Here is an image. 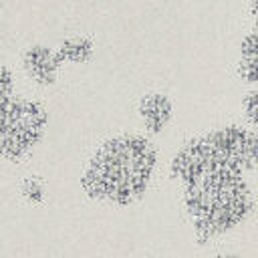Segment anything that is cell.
I'll return each mask as SVG.
<instances>
[{
    "mask_svg": "<svg viewBox=\"0 0 258 258\" xmlns=\"http://www.w3.org/2000/svg\"><path fill=\"white\" fill-rule=\"evenodd\" d=\"M163 145L137 129L117 127L93 137L73 171L75 194L89 208L127 214L143 208L159 189Z\"/></svg>",
    "mask_w": 258,
    "mask_h": 258,
    "instance_id": "6da1fadb",
    "label": "cell"
},
{
    "mask_svg": "<svg viewBox=\"0 0 258 258\" xmlns=\"http://www.w3.org/2000/svg\"><path fill=\"white\" fill-rule=\"evenodd\" d=\"M157 191L169 202L179 236L194 256L244 242L258 220V179L220 157L179 187L159 185Z\"/></svg>",
    "mask_w": 258,
    "mask_h": 258,
    "instance_id": "7a4b0ae2",
    "label": "cell"
},
{
    "mask_svg": "<svg viewBox=\"0 0 258 258\" xmlns=\"http://www.w3.org/2000/svg\"><path fill=\"white\" fill-rule=\"evenodd\" d=\"M56 127L54 103L22 89L0 99V165L12 173L34 165L48 147Z\"/></svg>",
    "mask_w": 258,
    "mask_h": 258,
    "instance_id": "3957f363",
    "label": "cell"
},
{
    "mask_svg": "<svg viewBox=\"0 0 258 258\" xmlns=\"http://www.w3.org/2000/svg\"><path fill=\"white\" fill-rule=\"evenodd\" d=\"M198 129L204 133L220 159L258 179V131L234 115L218 117Z\"/></svg>",
    "mask_w": 258,
    "mask_h": 258,
    "instance_id": "277c9868",
    "label": "cell"
},
{
    "mask_svg": "<svg viewBox=\"0 0 258 258\" xmlns=\"http://www.w3.org/2000/svg\"><path fill=\"white\" fill-rule=\"evenodd\" d=\"M131 129L163 143L175 135L179 121V105L173 95L163 85H147L133 97L129 105Z\"/></svg>",
    "mask_w": 258,
    "mask_h": 258,
    "instance_id": "5b68a950",
    "label": "cell"
},
{
    "mask_svg": "<svg viewBox=\"0 0 258 258\" xmlns=\"http://www.w3.org/2000/svg\"><path fill=\"white\" fill-rule=\"evenodd\" d=\"M16 71L20 73L24 87L32 93L50 97L67 81V69L60 62L52 38H30L16 52Z\"/></svg>",
    "mask_w": 258,
    "mask_h": 258,
    "instance_id": "8992f818",
    "label": "cell"
},
{
    "mask_svg": "<svg viewBox=\"0 0 258 258\" xmlns=\"http://www.w3.org/2000/svg\"><path fill=\"white\" fill-rule=\"evenodd\" d=\"M228 73L240 91L258 87V26H252L244 16L232 38Z\"/></svg>",
    "mask_w": 258,
    "mask_h": 258,
    "instance_id": "52a82bcc",
    "label": "cell"
},
{
    "mask_svg": "<svg viewBox=\"0 0 258 258\" xmlns=\"http://www.w3.org/2000/svg\"><path fill=\"white\" fill-rule=\"evenodd\" d=\"M48 38H52L56 54L67 69V81L71 79V71H85L99 58L101 44L97 36L85 28H67Z\"/></svg>",
    "mask_w": 258,
    "mask_h": 258,
    "instance_id": "ba28073f",
    "label": "cell"
},
{
    "mask_svg": "<svg viewBox=\"0 0 258 258\" xmlns=\"http://www.w3.org/2000/svg\"><path fill=\"white\" fill-rule=\"evenodd\" d=\"M236 119L258 131V87H250L244 91H238L236 95Z\"/></svg>",
    "mask_w": 258,
    "mask_h": 258,
    "instance_id": "9c48e42d",
    "label": "cell"
},
{
    "mask_svg": "<svg viewBox=\"0 0 258 258\" xmlns=\"http://www.w3.org/2000/svg\"><path fill=\"white\" fill-rule=\"evenodd\" d=\"M22 89H26V87H24V81H22L20 73L16 71L14 62L0 58V99L10 97Z\"/></svg>",
    "mask_w": 258,
    "mask_h": 258,
    "instance_id": "30bf717a",
    "label": "cell"
},
{
    "mask_svg": "<svg viewBox=\"0 0 258 258\" xmlns=\"http://www.w3.org/2000/svg\"><path fill=\"white\" fill-rule=\"evenodd\" d=\"M191 258H258V254L248 244H226V246L200 252Z\"/></svg>",
    "mask_w": 258,
    "mask_h": 258,
    "instance_id": "8fae6325",
    "label": "cell"
},
{
    "mask_svg": "<svg viewBox=\"0 0 258 258\" xmlns=\"http://www.w3.org/2000/svg\"><path fill=\"white\" fill-rule=\"evenodd\" d=\"M242 16L252 24L258 26V0H238Z\"/></svg>",
    "mask_w": 258,
    "mask_h": 258,
    "instance_id": "7c38bea8",
    "label": "cell"
},
{
    "mask_svg": "<svg viewBox=\"0 0 258 258\" xmlns=\"http://www.w3.org/2000/svg\"><path fill=\"white\" fill-rule=\"evenodd\" d=\"M8 6H10V0H0V24L4 22V18L8 14Z\"/></svg>",
    "mask_w": 258,
    "mask_h": 258,
    "instance_id": "4fadbf2b",
    "label": "cell"
},
{
    "mask_svg": "<svg viewBox=\"0 0 258 258\" xmlns=\"http://www.w3.org/2000/svg\"><path fill=\"white\" fill-rule=\"evenodd\" d=\"M77 258H101V256H95V254H81V256H77Z\"/></svg>",
    "mask_w": 258,
    "mask_h": 258,
    "instance_id": "5bb4252c",
    "label": "cell"
}]
</instances>
